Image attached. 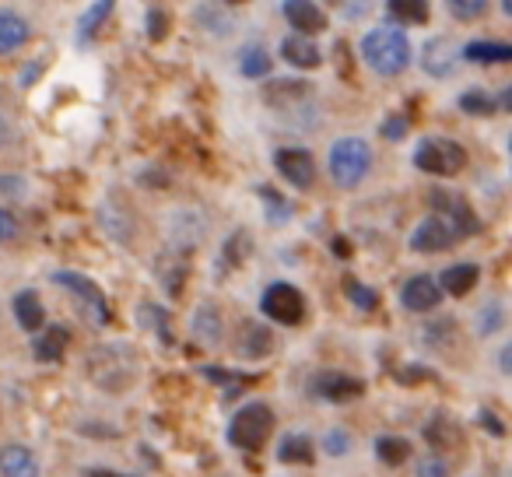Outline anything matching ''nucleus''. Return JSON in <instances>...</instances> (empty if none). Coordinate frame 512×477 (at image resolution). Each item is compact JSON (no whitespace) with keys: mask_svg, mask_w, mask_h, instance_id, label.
<instances>
[{"mask_svg":"<svg viewBox=\"0 0 512 477\" xmlns=\"http://www.w3.org/2000/svg\"><path fill=\"white\" fill-rule=\"evenodd\" d=\"M309 393L320 400H330V404H351V400L365 397V383L348 372H334V369H323L309 379Z\"/></svg>","mask_w":512,"mask_h":477,"instance_id":"nucleus-8","label":"nucleus"},{"mask_svg":"<svg viewBox=\"0 0 512 477\" xmlns=\"http://www.w3.org/2000/svg\"><path fill=\"white\" fill-rule=\"evenodd\" d=\"M477 278H481V271H477V264H453L442 271L439 285L442 292L456 295V299H463V295L470 292V288H477Z\"/></svg>","mask_w":512,"mask_h":477,"instance_id":"nucleus-23","label":"nucleus"},{"mask_svg":"<svg viewBox=\"0 0 512 477\" xmlns=\"http://www.w3.org/2000/svg\"><path fill=\"white\" fill-rule=\"evenodd\" d=\"M334 253H341V257H348V243H344V239H334Z\"/></svg>","mask_w":512,"mask_h":477,"instance_id":"nucleus-45","label":"nucleus"},{"mask_svg":"<svg viewBox=\"0 0 512 477\" xmlns=\"http://www.w3.org/2000/svg\"><path fill=\"white\" fill-rule=\"evenodd\" d=\"M0 474L4 477H39L36 453H32L29 446H18V442L4 446L0 449Z\"/></svg>","mask_w":512,"mask_h":477,"instance_id":"nucleus-17","label":"nucleus"},{"mask_svg":"<svg viewBox=\"0 0 512 477\" xmlns=\"http://www.w3.org/2000/svg\"><path fill=\"white\" fill-rule=\"evenodd\" d=\"M460 109L467 116H491L495 109H502V106H498L495 95L484 92V88H467V92L460 95Z\"/></svg>","mask_w":512,"mask_h":477,"instance_id":"nucleus-27","label":"nucleus"},{"mask_svg":"<svg viewBox=\"0 0 512 477\" xmlns=\"http://www.w3.org/2000/svg\"><path fill=\"white\" fill-rule=\"evenodd\" d=\"M404 134H407V120H404V116H390V120L383 123V137H386V141H400Z\"/></svg>","mask_w":512,"mask_h":477,"instance_id":"nucleus-39","label":"nucleus"},{"mask_svg":"<svg viewBox=\"0 0 512 477\" xmlns=\"http://www.w3.org/2000/svg\"><path fill=\"white\" fill-rule=\"evenodd\" d=\"M271 67L274 64H271V57H267L264 46H246V50H242V57H239L242 78H267Z\"/></svg>","mask_w":512,"mask_h":477,"instance_id":"nucleus-26","label":"nucleus"},{"mask_svg":"<svg viewBox=\"0 0 512 477\" xmlns=\"http://www.w3.org/2000/svg\"><path fill=\"white\" fill-rule=\"evenodd\" d=\"M281 60L292 67H299V71H316V67L323 64V53L320 46L313 43V39L306 36H288L285 43H281Z\"/></svg>","mask_w":512,"mask_h":477,"instance_id":"nucleus-16","label":"nucleus"},{"mask_svg":"<svg viewBox=\"0 0 512 477\" xmlns=\"http://www.w3.org/2000/svg\"><path fill=\"white\" fill-rule=\"evenodd\" d=\"M274 432V411L264 404V400H253V404L239 407L228 425V442L242 453H256V449L264 446Z\"/></svg>","mask_w":512,"mask_h":477,"instance_id":"nucleus-4","label":"nucleus"},{"mask_svg":"<svg viewBox=\"0 0 512 477\" xmlns=\"http://www.w3.org/2000/svg\"><path fill=\"white\" fill-rule=\"evenodd\" d=\"M498 362H502V369H505V372H509V376H512V344H509V348L502 351V355H498Z\"/></svg>","mask_w":512,"mask_h":477,"instance_id":"nucleus-44","label":"nucleus"},{"mask_svg":"<svg viewBox=\"0 0 512 477\" xmlns=\"http://www.w3.org/2000/svg\"><path fill=\"white\" fill-rule=\"evenodd\" d=\"M362 60L379 78H397L411 64V43L400 29L379 25V29H369L362 36Z\"/></svg>","mask_w":512,"mask_h":477,"instance_id":"nucleus-1","label":"nucleus"},{"mask_svg":"<svg viewBox=\"0 0 512 477\" xmlns=\"http://www.w3.org/2000/svg\"><path fill=\"white\" fill-rule=\"evenodd\" d=\"M88 477H123V474H109V470H88Z\"/></svg>","mask_w":512,"mask_h":477,"instance_id":"nucleus-46","label":"nucleus"},{"mask_svg":"<svg viewBox=\"0 0 512 477\" xmlns=\"http://www.w3.org/2000/svg\"><path fill=\"white\" fill-rule=\"evenodd\" d=\"M260 197L271 200V204H267V207H271V221H288V218H292V207H288V200L278 197L271 186H260Z\"/></svg>","mask_w":512,"mask_h":477,"instance_id":"nucleus-37","label":"nucleus"},{"mask_svg":"<svg viewBox=\"0 0 512 477\" xmlns=\"http://www.w3.org/2000/svg\"><path fill=\"white\" fill-rule=\"evenodd\" d=\"M344 295L351 299V306L362 309V313H372V309L379 306V292L369 285H362V281L355 278H344Z\"/></svg>","mask_w":512,"mask_h":477,"instance_id":"nucleus-31","label":"nucleus"},{"mask_svg":"<svg viewBox=\"0 0 512 477\" xmlns=\"http://www.w3.org/2000/svg\"><path fill=\"white\" fill-rule=\"evenodd\" d=\"M463 57L470 64H512V43H495V39H474L463 46Z\"/></svg>","mask_w":512,"mask_h":477,"instance_id":"nucleus-22","label":"nucleus"},{"mask_svg":"<svg viewBox=\"0 0 512 477\" xmlns=\"http://www.w3.org/2000/svg\"><path fill=\"white\" fill-rule=\"evenodd\" d=\"M509 151H512V137H509Z\"/></svg>","mask_w":512,"mask_h":477,"instance_id":"nucleus-48","label":"nucleus"},{"mask_svg":"<svg viewBox=\"0 0 512 477\" xmlns=\"http://www.w3.org/2000/svg\"><path fill=\"white\" fill-rule=\"evenodd\" d=\"M137 355L130 344H102L88 355V376L92 383H99L102 390L123 393L137 379Z\"/></svg>","mask_w":512,"mask_h":477,"instance_id":"nucleus-2","label":"nucleus"},{"mask_svg":"<svg viewBox=\"0 0 512 477\" xmlns=\"http://www.w3.org/2000/svg\"><path fill=\"white\" fill-rule=\"evenodd\" d=\"M29 36H32V29H29V22H25L22 15H15L11 8L0 11V53H4V57H8V53H15L18 46L29 43Z\"/></svg>","mask_w":512,"mask_h":477,"instance_id":"nucleus-20","label":"nucleus"},{"mask_svg":"<svg viewBox=\"0 0 512 477\" xmlns=\"http://www.w3.org/2000/svg\"><path fill=\"white\" fill-rule=\"evenodd\" d=\"M425 439L435 453H449V449H460L463 432L456 428V421L449 418V414H435V418L425 425Z\"/></svg>","mask_w":512,"mask_h":477,"instance_id":"nucleus-18","label":"nucleus"},{"mask_svg":"<svg viewBox=\"0 0 512 477\" xmlns=\"http://www.w3.org/2000/svg\"><path fill=\"white\" fill-rule=\"evenodd\" d=\"M386 11H390V18L407 22V25H425L428 22V4H425V0H390V4H386Z\"/></svg>","mask_w":512,"mask_h":477,"instance_id":"nucleus-28","label":"nucleus"},{"mask_svg":"<svg viewBox=\"0 0 512 477\" xmlns=\"http://www.w3.org/2000/svg\"><path fill=\"white\" fill-rule=\"evenodd\" d=\"M428 200H432L435 211L446 214V221L456 228V235H474L477 228H481V221L474 218V211H470V204L460 197V193L432 190V193H428Z\"/></svg>","mask_w":512,"mask_h":477,"instance_id":"nucleus-11","label":"nucleus"},{"mask_svg":"<svg viewBox=\"0 0 512 477\" xmlns=\"http://www.w3.org/2000/svg\"><path fill=\"white\" fill-rule=\"evenodd\" d=\"M144 25H148V36L155 39V43H162L165 36H169V29H172V18H169V11L165 8H148V18H144Z\"/></svg>","mask_w":512,"mask_h":477,"instance_id":"nucleus-33","label":"nucleus"},{"mask_svg":"<svg viewBox=\"0 0 512 477\" xmlns=\"http://www.w3.org/2000/svg\"><path fill=\"white\" fill-rule=\"evenodd\" d=\"M446 8H449V15H453L456 22H474V18L484 15V8H488V4H484V0H449Z\"/></svg>","mask_w":512,"mask_h":477,"instance_id":"nucleus-34","label":"nucleus"},{"mask_svg":"<svg viewBox=\"0 0 512 477\" xmlns=\"http://www.w3.org/2000/svg\"><path fill=\"white\" fill-rule=\"evenodd\" d=\"M67 344H71V330L67 327H46L43 334L32 341V355L39 358V362H60L67 351Z\"/></svg>","mask_w":512,"mask_h":477,"instance_id":"nucleus-21","label":"nucleus"},{"mask_svg":"<svg viewBox=\"0 0 512 477\" xmlns=\"http://www.w3.org/2000/svg\"><path fill=\"white\" fill-rule=\"evenodd\" d=\"M418 477H449V460H446V456H439V453L421 456Z\"/></svg>","mask_w":512,"mask_h":477,"instance_id":"nucleus-35","label":"nucleus"},{"mask_svg":"<svg viewBox=\"0 0 512 477\" xmlns=\"http://www.w3.org/2000/svg\"><path fill=\"white\" fill-rule=\"evenodd\" d=\"M11 309H15V320L22 330H29V334H36V330H43L46 323V309H43V299H39L32 288H25V292L15 295V302H11Z\"/></svg>","mask_w":512,"mask_h":477,"instance_id":"nucleus-19","label":"nucleus"},{"mask_svg":"<svg viewBox=\"0 0 512 477\" xmlns=\"http://www.w3.org/2000/svg\"><path fill=\"white\" fill-rule=\"evenodd\" d=\"M109 15H113V4H109V0L92 4V8H88L85 15H81V22H78V39H81V43H88V39L102 29V22H106Z\"/></svg>","mask_w":512,"mask_h":477,"instance_id":"nucleus-29","label":"nucleus"},{"mask_svg":"<svg viewBox=\"0 0 512 477\" xmlns=\"http://www.w3.org/2000/svg\"><path fill=\"white\" fill-rule=\"evenodd\" d=\"M193 334L200 337L204 344H218V337H221V320L214 316V306H200L197 313H193Z\"/></svg>","mask_w":512,"mask_h":477,"instance_id":"nucleus-30","label":"nucleus"},{"mask_svg":"<svg viewBox=\"0 0 512 477\" xmlns=\"http://www.w3.org/2000/svg\"><path fill=\"white\" fill-rule=\"evenodd\" d=\"M456 239H460V235H456V228L449 225L446 218L432 214V218H425V221H418V225H414L411 250L414 253H439V250H449Z\"/></svg>","mask_w":512,"mask_h":477,"instance_id":"nucleus-10","label":"nucleus"},{"mask_svg":"<svg viewBox=\"0 0 512 477\" xmlns=\"http://www.w3.org/2000/svg\"><path fill=\"white\" fill-rule=\"evenodd\" d=\"M235 351H239L242 358H267L274 351V337L271 330L264 327V323H256V320H246L239 327V337H235Z\"/></svg>","mask_w":512,"mask_h":477,"instance_id":"nucleus-15","label":"nucleus"},{"mask_svg":"<svg viewBox=\"0 0 512 477\" xmlns=\"http://www.w3.org/2000/svg\"><path fill=\"white\" fill-rule=\"evenodd\" d=\"M249 250H253V243H249V235L239 228V232L228 235V243L221 246V260H228V267H239L242 260L249 257Z\"/></svg>","mask_w":512,"mask_h":477,"instance_id":"nucleus-32","label":"nucleus"},{"mask_svg":"<svg viewBox=\"0 0 512 477\" xmlns=\"http://www.w3.org/2000/svg\"><path fill=\"white\" fill-rule=\"evenodd\" d=\"M39 74H43V60H32V67H22V74H18V85H32Z\"/></svg>","mask_w":512,"mask_h":477,"instance_id":"nucleus-41","label":"nucleus"},{"mask_svg":"<svg viewBox=\"0 0 512 477\" xmlns=\"http://www.w3.org/2000/svg\"><path fill=\"white\" fill-rule=\"evenodd\" d=\"M204 376L211 379V383H232V372H225V369H204Z\"/></svg>","mask_w":512,"mask_h":477,"instance_id":"nucleus-42","label":"nucleus"},{"mask_svg":"<svg viewBox=\"0 0 512 477\" xmlns=\"http://www.w3.org/2000/svg\"><path fill=\"white\" fill-rule=\"evenodd\" d=\"M442 295H446L442 285L435 278H428V274H418V278H411L400 288V302H404V309H411V313H432L442 302Z\"/></svg>","mask_w":512,"mask_h":477,"instance_id":"nucleus-13","label":"nucleus"},{"mask_svg":"<svg viewBox=\"0 0 512 477\" xmlns=\"http://www.w3.org/2000/svg\"><path fill=\"white\" fill-rule=\"evenodd\" d=\"M414 165L428 176H456L467 165V151L449 137H425L414 148Z\"/></svg>","mask_w":512,"mask_h":477,"instance_id":"nucleus-5","label":"nucleus"},{"mask_svg":"<svg viewBox=\"0 0 512 477\" xmlns=\"http://www.w3.org/2000/svg\"><path fill=\"white\" fill-rule=\"evenodd\" d=\"M278 460L281 463H313V439H309L306 432H288V435H281Z\"/></svg>","mask_w":512,"mask_h":477,"instance_id":"nucleus-24","label":"nucleus"},{"mask_svg":"<svg viewBox=\"0 0 512 477\" xmlns=\"http://www.w3.org/2000/svg\"><path fill=\"white\" fill-rule=\"evenodd\" d=\"M15 235H18L15 214H11V207H0V239H4V243H11Z\"/></svg>","mask_w":512,"mask_h":477,"instance_id":"nucleus-38","label":"nucleus"},{"mask_svg":"<svg viewBox=\"0 0 512 477\" xmlns=\"http://www.w3.org/2000/svg\"><path fill=\"white\" fill-rule=\"evenodd\" d=\"M498 106H502L505 113H512V81L502 88V95H498Z\"/></svg>","mask_w":512,"mask_h":477,"instance_id":"nucleus-43","label":"nucleus"},{"mask_svg":"<svg viewBox=\"0 0 512 477\" xmlns=\"http://www.w3.org/2000/svg\"><path fill=\"white\" fill-rule=\"evenodd\" d=\"M274 169H278L281 179H288L295 190H309L316 179V162L306 148H278L274 151Z\"/></svg>","mask_w":512,"mask_h":477,"instance_id":"nucleus-9","label":"nucleus"},{"mask_svg":"<svg viewBox=\"0 0 512 477\" xmlns=\"http://www.w3.org/2000/svg\"><path fill=\"white\" fill-rule=\"evenodd\" d=\"M281 15L288 18V25L295 29V36H320L327 32V15H323L320 4H309V0H285L281 4Z\"/></svg>","mask_w":512,"mask_h":477,"instance_id":"nucleus-12","label":"nucleus"},{"mask_svg":"<svg viewBox=\"0 0 512 477\" xmlns=\"http://www.w3.org/2000/svg\"><path fill=\"white\" fill-rule=\"evenodd\" d=\"M53 285L67 288V292L81 302L85 316H92L95 327H106V323H109V316H113V313H109V302H106V295L95 288L92 278H85V274H78V271H57V274H53Z\"/></svg>","mask_w":512,"mask_h":477,"instance_id":"nucleus-6","label":"nucleus"},{"mask_svg":"<svg viewBox=\"0 0 512 477\" xmlns=\"http://www.w3.org/2000/svg\"><path fill=\"white\" fill-rule=\"evenodd\" d=\"M260 309H264V316H271L274 323H281V327H299L302 316H306V299H302L299 288L288 285V281H274L264 292Z\"/></svg>","mask_w":512,"mask_h":477,"instance_id":"nucleus-7","label":"nucleus"},{"mask_svg":"<svg viewBox=\"0 0 512 477\" xmlns=\"http://www.w3.org/2000/svg\"><path fill=\"white\" fill-rule=\"evenodd\" d=\"M502 11H505V15L512 18V0H502Z\"/></svg>","mask_w":512,"mask_h":477,"instance_id":"nucleus-47","label":"nucleus"},{"mask_svg":"<svg viewBox=\"0 0 512 477\" xmlns=\"http://www.w3.org/2000/svg\"><path fill=\"white\" fill-rule=\"evenodd\" d=\"M460 53L463 50H456V43L449 36H435V39H428L425 50H421V67H425L432 78H449Z\"/></svg>","mask_w":512,"mask_h":477,"instance_id":"nucleus-14","label":"nucleus"},{"mask_svg":"<svg viewBox=\"0 0 512 477\" xmlns=\"http://www.w3.org/2000/svg\"><path fill=\"white\" fill-rule=\"evenodd\" d=\"M323 449H327V456H344L351 449V435L344 428H330L327 439H323Z\"/></svg>","mask_w":512,"mask_h":477,"instance_id":"nucleus-36","label":"nucleus"},{"mask_svg":"<svg viewBox=\"0 0 512 477\" xmlns=\"http://www.w3.org/2000/svg\"><path fill=\"white\" fill-rule=\"evenodd\" d=\"M411 453L414 449L404 435H379L376 439V456L386 463V467H400V463H407V456Z\"/></svg>","mask_w":512,"mask_h":477,"instance_id":"nucleus-25","label":"nucleus"},{"mask_svg":"<svg viewBox=\"0 0 512 477\" xmlns=\"http://www.w3.org/2000/svg\"><path fill=\"white\" fill-rule=\"evenodd\" d=\"M330 179H334L341 190H355L372 169V148L362 137H337L330 144Z\"/></svg>","mask_w":512,"mask_h":477,"instance_id":"nucleus-3","label":"nucleus"},{"mask_svg":"<svg viewBox=\"0 0 512 477\" xmlns=\"http://www.w3.org/2000/svg\"><path fill=\"white\" fill-rule=\"evenodd\" d=\"M477 421H481V425L488 428L491 435H505V432H509V428H505V421L495 418L491 411H477Z\"/></svg>","mask_w":512,"mask_h":477,"instance_id":"nucleus-40","label":"nucleus"}]
</instances>
